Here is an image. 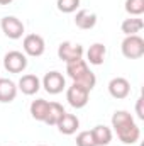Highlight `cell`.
<instances>
[{"label": "cell", "mask_w": 144, "mask_h": 146, "mask_svg": "<svg viewBox=\"0 0 144 146\" xmlns=\"http://www.w3.org/2000/svg\"><path fill=\"white\" fill-rule=\"evenodd\" d=\"M112 127L117 133V138L124 145H134L139 141L141 131L136 126L132 115L127 110H115L112 115Z\"/></svg>", "instance_id": "cell-1"}, {"label": "cell", "mask_w": 144, "mask_h": 146, "mask_svg": "<svg viewBox=\"0 0 144 146\" xmlns=\"http://www.w3.org/2000/svg\"><path fill=\"white\" fill-rule=\"evenodd\" d=\"M66 73L68 76L73 80V83L87 88L88 92L93 90L95 83H97V76L95 73L90 72L88 65L85 60H78V61H73V63H66Z\"/></svg>", "instance_id": "cell-2"}, {"label": "cell", "mask_w": 144, "mask_h": 146, "mask_svg": "<svg viewBox=\"0 0 144 146\" xmlns=\"http://www.w3.org/2000/svg\"><path fill=\"white\" fill-rule=\"evenodd\" d=\"M122 54L129 60H139L144 54V39L137 34L134 36H126L122 41Z\"/></svg>", "instance_id": "cell-3"}, {"label": "cell", "mask_w": 144, "mask_h": 146, "mask_svg": "<svg viewBox=\"0 0 144 146\" xmlns=\"http://www.w3.org/2000/svg\"><path fill=\"white\" fill-rule=\"evenodd\" d=\"M83 46L81 44H73L70 41H65L59 44L58 48V56L59 60H63L65 63H73V61H78L83 58Z\"/></svg>", "instance_id": "cell-4"}, {"label": "cell", "mask_w": 144, "mask_h": 146, "mask_svg": "<svg viewBox=\"0 0 144 146\" xmlns=\"http://www.w3.org/2000/svg\"><path fill=\"white\" fill-rule=\"evenodd\" d=\"M3 66L10 73H20L27 68V58L20 51H9L3 58Z\"/></svg>", "instance_id": "cell-5"}, {"label": "cell", "mask_w": 144, "mask_h": 146, "mask_svg": "<svg viewBox=\"0 0 144 146\" xmlns=\"http://www.w3.org/2000/svg\"><path fill=\"white\" fill-rule=\"evenodd\" d=\"M88 95H90V92L87 88L76 85V83H73L71 87H68V90H66V100L75 109L85 107L88 104Z\"/></svg>", "instance_id": "cell-6"}, {"label": "cell", "mask_w": 144, "mask_h": 146, "mask_svg": "<svg viewBox=\"0 0 144 146\" xmlns=\"http://www.w3.org/2000/svg\"><path fill=\"white\" fill-rule=\"evenodd\" d=\"M0 27L3 31V34L9 39H19L24 34V24L20 19L14 17V15H5L0 22Z\"/></svg>", "instance_id": "cell-7"}, {"label": "cell", "mask_w": 144, "mask_h": 146, "mask_svg": "<svg viewBox=\"0 0 144 146\" xmlns=\"http://www.w3.org/2000/svg\"><path fill=\"white\" fill-rule=\"evenodd\" d=\"M24 51L26 54L32 56V58H37V56H42L44 51H46V44H44V39L39 36V34H27L24 37Z\"/></svg>", "instance_id": "cell-8"}, {"label": "cell", "mask_w": 144, "mask_h": 146, "mask_svg": "<svg viewBox=\"0 0 144 146\" xmlns=\"http://www.w3.org/2000/svg\"><path fill=\"white\" fill-rule=\"evenodd\" d=\"M42 87H44V90H46L48 94L56 95V94L63 92V88H65V76L59 72L46 73L44 78H42Z\"/></svg>", "instance_id": "cell-9"}, {"label": "cell", "mask_w": 144, "mask_h": 146, "mask_svg": "<svg viewBox=\"0 0 144 146\" xmlns=\"http://www.w3.org/2000/svg\"><path fill=\"white\" fill-rule=\"evenodd\" d=\"M108 94L114 99H126L131 94V83L124 76H115L108 82Z\"/></svg>", "instance_id": "cell-10"}, {"label": "cell", "mask_w": 144, "mask_h": 146, "mask_svg": "<svg viewBox=\"0 0 144 146\" xmlns=\"http://www.w3.org/2000/svg\"><path fill=\"white\" fill-rule=\"evenodd\" d=\"M39 88H41V80L32 73H27L19 80V90L24 95H34V94H37Z\"/></svg>", "instance_id": "cell-11"}, {"label": "cell", "mask_w": 144, "mask_h": 146, "mask_svg": "<svg viewBox=\"0 0 144 146\" xmlns=\"http://www.w3.org/2000/svg\"><path fill=\"white\" fill-rule=\"evenodd\" d=\"M56 126H58V129H59L61 134L70 136V134H75L76 129L80 127V121H78V117H76L75 114H66V112H65L63 117L59 119V122H58Z\"/></svg>", "instance_id": "cell-12"}, {"label": "cell", "mask_w": 144, "mask_h": 146, "mask_svg": "<svg viewBox=\"0 0 144 146\" xmlns=\"http://www.w3.org/2000/svg\"><path fill=\"white\" fill-rule=\"evenodd\" d=\"M17 97V87L12 80L9 78H0V102L2 104H10Z\"/></svg>", "instance_id": "cell-13"}, {"label": "cell", "mask_w": 144, "mask_h": 146, "mask_svg": "<svg viewBox=\"0 0 144 146\" xmlns=\"http://www.w3.org/2000/svg\"><path fill=\"white\" fill-rule=\"evenodd\" d=\"M75 24L76 27L83 29V31H88V29H93L95 24H97V15L87 9H81L76 12V17H75Z\"/></svg>", "instance_id": "cell-14"}, {"label": "cell", "mask_w": 144, "mask_h": 146, "mask_svg": "<svg viewBox=\"0 0 144 146\" xmlns=\"http://www.w3.org/2000/svg\"><path fill=\"white\" fill-rule=\"evenodd\" d=\"M105 54H107V48L102 42H95L90 46V49L87 51V58L92 65H102L105 61Z\"/></svg>", "instance_id": "cell-15"}, {"label": "cell", "mask_w": 144, "mask_h": 146, "mask_svg": "<svg viewBox=\"0 0 144 146\" xmlns=\"http://www.w3.org/2000/svg\"><path fill=\"white\" fill-rule=\"evenodd\" d=\"M92 136H93L95 146H107L112 141V131H110V127L102 126V124H98V126H95L92 129Z\"/></svg>", "instance_id": "cell-16"}, {"label": "cell", "mask_w": 144, "mask_h": 146, "mask_svg": "<svg viewBox=\"0 0 144 146\" xmlns=\"http://www.w3.org/2000/svg\"><path fill=\"white\" fill-rule=\"evenodd\" d=\"M65 112H66V110H65V107H63L61 104H58V102H49V107H48V114H46L44 122H46L48 126H56V124L59 122V119L63 117Z\"/></svg>", "instance_id": "cell-17"}, {"label": "cell", "mask_w": 144, "mask_h": 146, "mask_svg": "<svg viewBox=\"0 0 144 146\" xmlns=\"http://www.w3.org/2000/svg\"><path fill=\"white\" fill-rule=\"evenodd\" d=\"M143 27H144L143 19H137V17L126 19V21L122 22V26H120V29H122V33H124L126 36H134V34H137Z\"/></svg>", "instance_id": "cell-18"}, {"label": "cell", "mask_w": 144, "mask_h": 146, "mask_svg": "<svg viewBox=\"0 0 144 146\" xmlns=\"http://www.w3.org/2000/svg\"><path fill=\"white\" fill-rule=\"evenodd\" d=\"M48 107H49V102L44 100V99H37L31 104V115L36 119V121H42L46 119V114H48Z\"/></svg>", "instance_id": "cell-19"}, {"label": "cell", "mask_w": 144, "mask_h": 146, "mask_svg": "<svg viewBox=\"0 0 144 146\" xmlns=\"http://www.w3.org/2000/svg\"><path fill=\"white\" fill-rule=\"evenodd\" d=\"M126 12L131 15H141L144 12V0H126Z\"/></svg>", "instance_id": "cell-20"}, {"label": "cell", "mask_w": 144, "mask_h": 146, "mask_svg": "<svg viewBox=\"0 0 144 146\" xmlns=\"http://www.w3.org/2000/svg\"><path fill=\"white\" fill-rule=\"evenodd\" d=\"M58 10L63 14H71L80 7V0H58Z\"/></svg>", "instance_id": "cell-21"}, {"label": "cell", "mask_w": 144, "mask_h": 146, "mask_svg": "<svg viewBox=\"0 0 144 146\" xmlns=\"http://www.w3.org/2000/svg\"><path fill=\"white\" fill-rule=\"evenodd\" d=\"M76 146H95L92 131H81L76 136Z\"/></svg>", "instance_id": "cell-22"}, {"label": "cell", "mask_w": 144, "mask_h": 146, "mask_svg": "<svg viewBox=\"0 0 144 146\" xmlns=\"http://www.w3.org/2000/svg\"><path fill=\"white\" fill-rule=\"evenodd\" d=\"M143 102H144V99H143V97H139V99H137V104H136V112H137V115H139V119H144V112H143Z\"/></svg>", "instance_id": "cell-23"}, {"label": "cell", "mask_w": 144, "mask_h": 146, "mask_svg": "<svg viewBox=\"0 0 144 146\" xmlns=\"http://www.w3.org/2000/svg\"><path fill=\"white\" fill-rule=\"evenodd\" d=\"M14 0H0V5H9V3H12Z\"/></svg>", "instance_id": "cell-24"}, {"label": "cell", "mask_w": 144, "mask_h": 146, "mask_svg": "<svg viewBox=\"0 0 144 146\" xmlns=\"http://www.w3.org/2000/svg\"><path fill=\"white\" fill-rule=\"evenodd\" d=\"M39 146H46V145H39Z\"/></svg>", "instance_id": "cell-25"}]
</instances>
